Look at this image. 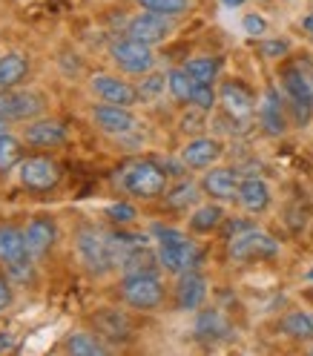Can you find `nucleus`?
<instances>
[{
  "label": "nucleus",
  "mask_w": 313,
  "mask_h": 356,
  "mask_svg": "<svg viewBox=\"0 0 313 356\" xmlns=\"http://www.w3.org/2000/svg\"><path fill=\"white\" fill-rule=\"evenodd\" d=\"M282 89L287 101L294 104L299 121H310V113H313V81L299 70V66H284L282 70Z\"/></svg>",
  "instance_id": "obj_7"
},
{
  "label": "nucleus",
  "mask_w": 313,
  "mask_h": 356,
  "mask_svg": "<svg viewBox=\"0 0 313 356\" xmlns=\"http://www.w3.org/2000/svg\"><path fill=\"white\" fill-rule=\"evenodd\" d=\"M95 327L104 333L106 339H115V342L129 337V319L124 314H118V310H98Z\"/></svg>",
  "instance_id": "obj_24"
},
{
  "label": "nucleus",
  "mask_w": 313,
  "mask_h": 356,
  "mask_svg": "<svg viewBox=\"0 0 313 356\" xmlns=\"http://www.w3.org/2000/svg\"><path fill=\"white\" fill-rule=\"evenodd\" d=\"M32 147H58L66 138V129L61 121H35L26 127V136H24Z\"/></svg>",
  "instance_id": "obj_22"
},
{
  "label": "nucleus",
  "mask_w": 313,
  "mask_h": 356,
  "mask_svg": "<svg viewBox=\"0 0 313 356\" xmlns=\"http://www.w3.org/2000/svg\"><path fill=\"white\" fill-rule=\"evenodd\" d=\"M239 204L248 213H264L271 207V187L262 178H244L239 184Z\"/></svg>",
  "instance_id": "obj_19"
},
{
  "label": "nucleus",
  "mask_w": 313,
  "mask_h": 356,
  "mask_svg": "<svg viewBox=\"0 0 313 356\" xmlns=\"http://www.w3.org/2000/svg\"><path fill=\"white\" fill-rule=\"evenodd\" d=\"M24 161V147L9 132H0V172L12 170L15 164Z\"/></svg>",
  "instance_id": "obj_29"
},
{
  "label": "nucleus",
  "mask_w": 313,
  "mask_h": 356,
  "mask_svg": "<svg viewBox=\"0 0 313 356\" xmlns=\"http://www.w3.org/2000/svg\"><path fill=\"white\" fill-rule=\"evenodd\" d=\"M184 70L195 83H213L218 75V60L216 58H190L184 63Z\"/></svg>",
  "instance_id": "obj_30"
},
{
  "label": "nucleus",
  "mask_w": 313,
  "mask_h": 356,
  "mask_svg": "<svg viewBox=\"0 0 313 356\" xmlns=\"http://www.w3.org/2000/svg\"><path fill=\"white\" fill-rule=\"evenodd\" d=\"M26 256H29L26 236L20 233L17 227H12V225H0V261L12 264V261L26 259Z\"/></svg>",
  "instance_id": "obj_21"
},
{
  "label": "nucleus",
  "mask_w": 313,
  "mask_h": 356,
  "mask_svg": "<svg viewBox=\"0 0 313 356\" xmlns=\"http://www.w3.org/2000/svg\"><path fill=\"white\" fill-rule=\"evenodd\" d=\"M78 256L86 264V270L106 273L113 270V250H109V238L95 230H81L78 233Z\"/></svg>",
  "instance_id": "obj_8"
},
{
  "label": "nucleus",
  "mask_w": 313,
  "mask_h": 356,
  "mask_svg": "<svg viewBox=\"0 0 313 356\" xmlns=\"http://www.w3.org/2000/svg\"><path fill=\"white\" fill-rule=\"evenodd\" d=\"M66 350L72 356H101L106 353V345H101L98 337H89V333H72L70 342H66Z\"/></svg>",
  "instance_id": "obj_31"
},
{
  "label": "nucleus",
  "mask_w": 313,
  "mask_h": 356,
  "mask_svg": "<svg viewBox=\"0 0 313 356\" xmlns=\"http://www.w3.org/2000/svg\"><path fill=\"white\" fill-rule=\"evenodd\" d=\"M218 159H221V141H216V138H193L182 149V161L190 170H207Z\"/></svg>",
  "instance_id": "obj_16"
},
{
  "label": "nucleus",
  "mask_w": 313,
  "mask_h": 356,
  "mask_svg": "<svg viewBox=\"0 0 313 356\" xmlns=\"http://www.w3.org/2000/svg\"><path fill=\"white\" fill-rule=\"evenodd\" d=\"M282 330L287 333L290 339L307 342V339H313V316L305 314V310H294V314H287L282 319Z\"/></svg>",
  "instance_id": "obj_25"
},
{
  "label": "nucleus",
  "mask_w": 313,
  "mask_h": 356,
  "mask_svg": "<svg viewBox=\"0 0 313 356\" xmlns=\"http://www.w3.org/2000/svg\"><path fill=\"white\" fill-rule=\"evenodd\" d=\"M26 250L29 256H43L55 244V225L52 218H35L26 227Z\"/></svg>",
  "instance_id": "obj_20"
},
{
  "label": "nucleus",
  "mask_w": 313,
  "mask_h": 356,
  "mask_svg": "<svg viewBox=\"0 0 313 356\" xmlns=\"http://www.w3.org/2000/svg\"><path fill=\"white\" fill-rule=\"evenodd\" d=\"M109 55L118 63V70L129 72V75H147L155 63V55H152V47L150 43H141L136 38H121L109 47Z\"/></svg>",
  "instance_id": "obj_5"
},
{
  "label": "nucleus",
  "mask_w": 313,
  "mask_h": 356,
  "mask_svg": "<svg viewBox=\"0 0 313 356\" xmlns=\"http://www.w3.org/2000/svg\"><path fill=\"white\" fill-rule=\"evenodd\" d=\"M127 35L155 47V43H161V40H167L172 35V20H170V15H159V12H147L144 9V15H136L129 20Z\"/></svg>",
  "instance_id": "obj_10"
},
{
  "label": "nucleus",
  "mask_w": 313,
  "mask_h": 356,
  "mask_svg": "<svg viewBox=\"0 0 313 356\" xmlns=\"http://www.w3.org/2000/svg\"><path fill=\"white\" fill-rule=\"evenodd\" d=\"M43 109V98L24 89H0V115L6 121H26Z\"/></svg>",
  "instance_id": "obj_11"
},
{
  "label": "nucleus",
  "mask_w": 313,
  "mask_h": 356,
  "mask_svg": "<svg viewBox=\"0 0 313 356\" xmlns=\"http://www.w3.org/2000/svg\"><path fill=\"white\" fill-rule=\"evenodd\" d=\"M190 104H193V106H198V109H204V113H210V109H213V104H216L213 83H195Z\"/></svg>",
  "instance_id": "obj_35"
},
{
  "label": "nucleus",
  "mask_w": 313,
  "mask_h": 356,
  "mask_svg": "<svg viewBox=\"0 0 313 356\" xmlns=\"http://www.w3.org/2000/svg\"><path fill=\"white\" fill-rule=\"evenodd\" d=\"M138 6L147 12H159V15H182L190 9V0H138Z\"/></svg>",
  "instance_id": "obj_32"
},
{
  "label": "nucleus",
  "mask_w": 313,
  "mask_h": 356,
  "mask_svg": "<svg viewBox=\"0 0 313 356\" xmlns=\"http://www.w3.org/2000/svg\"><path fill=\"white\" fill-rule=\"evenodd\" d=\"M302 29H305V32H310V35H313V15H307V17H305V20H302Z\"/></svg>",
  "instance_id": "obj_43"
},
{
  "label": "nucleus",
  "mask_w": 313,
  "mask_h": 356,
  "mask_svg": "<svg viewBox=\"0 0 313 356\" xmlns=\"http://www.w3.org/2000/svg\"><path fill=\"white\" fill-rule=\"evenodd\" d=\"M109 250H113V264L124 276L132 273H155L161 267L159 250L150 248L147 236H132V233H115L109 236Z\"/></svg>",
  "instance_id": "obj_1"
},
{
  "label": "nucleus",
  "mask_w": 313,
  "mask_h": 356,
  "mask_svg": "<svg viewBox=\"0 0 313 356\" xmlns=\"http://www.w3.org/2000/svg\"><path fill=\"white\" fill-rule=\"evenodd\" d=\"M241 26H244V32H248L250 38H262L264 29H267V24H264V17H262V15H244Z\"/></svg>",
  "instance_id": "obj_37"
},
{
  "label": "nucleus",
  "mask_w": 313,
  "mask_h": 356,
  "mask_svg": "<svg viewBox=\"0 0 313 356\" xmlns=\"http://www.w3.org/2000/svg\"><path fill=\"white\" fill-rule=\"evenodd\" d=\"M259 49H262V55H264V58H271V60H276V58L287 55V49H290V43H287V40H262V43H259Z\"/></svg>",
  "instance_id": "obj_36"
},
{
  "label": "nucleus",
  "mask_w": 313,
  "mask_h": 356,
  "mask_svg": "<svg viewBox=\"0 0 313 356\" xmlns=\"http://www.w3.org/2000/svg\"><path fill=\"white\" fill-rule=\"evenodd\" d=\"M167 89V78L164 75H159V72H152V75H147L144 81H141V86H138V98L141 101H155L161 92Z\"/></svg>",
  "instance_id": "obj_34"
},
{
  "label": "nucleus",
  "mask_w": 313,
  "mask_h": 356,
  "mask_svg": "<svg viewBox=\"0 0 313 356\" xmlns=\"http://www.w3.org/2000/svg\"><path fill=\"white\" fill-rule=\"evenodd\" d=\"M227 9H239V6H244V0H221Z\"/></svg>",
  "instance_id": "obj_44"
},
{
  "label": "nucleus",
  "mask_w": 313,
  "mask_h": 356,
  "mask_svg": "<svg viewBox=\"0 0 313 356\" xmlns=\"http://www.w3.org/2000/svg\"><path fill=\"white\" fill-rule=\"evenodd\" d=\"M218 101H221V106H225V113H227L230 118H236V121L250 118V115H253V109H256L253 95H250L239 81H227L225 86H221Z\"/></svg>",
  "instance_id": "obj_14"
},
{
  "label": "nucleus",
  "mask_w": 313,
  "mask_h": 356,
  "mask_svg": "<svg viewBox=\"0 0 313 356\" xmlns=\"http://www.w3.org/2000/svg\"><path fill=\"white\" fill-rule=\"evenodd\" d=\"M259 121H262V129L267 132V136H282V132L287 129L284 109H282V101H279L276 89H267L264 92V101L259 106Z\"/></svg>",
  "instance_id": "obj_18"
},
{
  "label": "nucleus",
  "mask_w": 313,
  "mask_h": 356,
  "mask_svg": "<svg viewBox=\"0 0 313 356\" xmlns=\"http://www.w3.org/2000/svg\"><path fill=\"white\" fill-rule=\"evenodd\" d=\"M310 353H313V348H310Z\"/></svg>",
  "instance_id": "obj_47"
},
{
  "label": "nucleus",
  "mask_w": 313,
  "mask_h": 356,
  "mask_svg": "<svg viewBox=\"0 0 313 356\" xmlns=\"http://www.w3.org/2000/svg\"><path fill=\"white\" fill-rule=\"evenodd\" d=\"M0 132H6V118L0 115Z\"/></svg>",
  "instance_id": "obj_45"
},
{
  "label": "nucleus",
  "mask_w": 313,
  "mask_h": 356,
  "mask_svg": "<svg viewBox=\"0 0 313 356\" xmlns=\"http://www.w3.org/2000/svg\"><path fill=\"white\" fill-rule=\"evenodd\" d=\"M155 236H159V259L161 267L170 273H187L198 264V248L178 230H164V227H155Z\"/></svg>",
  "instance_id": "obj_2"
},
{
  "label": "nucleus",
  "mask_w": 313,
  "mask_h": 356,
  "mask_svg": "<svg viewBox=\"0 0 313 356\" xmlns=\"http://www.w3.org/2000/svg\"><path fill=\"white\" fill-rule=\"evenodd\" d=\"M201 115H204V109H198V106H195V115H193V113L184 115L182 129H184V132H201V127H204V118H201Z\"/></svg>",
  "instance_id": "obj_40"
},
{
  "label": "nucleus",
  "mask_w": 313,
  "mask_h": 356,
  "mask_svg": "<svg viewBox=\"0 0 313 356\" xmlns=\"http://www.w3.org/2000/svg\"><path fill=\"white\" fill-rule=\"evenodd\" d=\"M221 218H225V213H221L218 204H204L190 216V230L193 233H213L221 225Z\"/></svg>",
  "instance_id": "obj_27"
},
{
  "label": "nucleus",
  "mask_w": 313,
  "mask_h": 356,
  "mask_svg": "<svg viewBox=\"0 0 313 356\" xmlns=\"http://www.w3.org/2000/svg\"><path fill=\"white\" fill-rule=\"evenodd\" d=\"M175 296H178V307H182V310H198L201 302L207 299V282H204V276H198L193 270L182 273L178 287H175Z\"/></svg>",
  "instance_id": "obj_17"
},
{
  "label": "nucleus",
  "mask_w": 313,
  "mask_h": 356,
  "mask_svg": "<svg viewBox=\"0 0 313 356\" xmlns=\"http://www.w3.org/2000/svg\"><path fill=\"white\" fill-rule=\"evenodd\" d=\"M121 187L136 198H159L167 187V172L152 161H132L121 172Z\"/></svg>",
  "instance_id": "obj_3"
},
{
  "label": "nucleus",
  "mask_w": 313,
  "mask_h": 356,
  "mask_svg": "<svg viewBox=\"0 0 313 356\" xmlns=\"http://www.w3.org/2000/svg\"><path fill=\"white\" fill-rule=\"evenodd\" d=\"M9 305H12V291H9V284L0 279V314H3Z\"/></svg>",
  "instance_id": "obj_41"
},
{
  "label": "nucleus",
  "mask_w": 313,
  "mask_h": 356,
  "mask_svg": "<svg viewBox=\"0 0 313 356\" xmlns=\"http://www.w3.org/2000/svg\"><path fill=\"white\" fill-rule=\"evenodd\" d=\"M201 190L210 198H216V202H233V198H239V178L233 170L218 167L201 178Z\"/></svg>",
  "instance_id": "obj_15"
},
{
  "label": "nucleus",
  "mask_w": 313,
  "mask_h": 356,
  "mask_svg": "<svg viewBox=\"0 0 313 356\" xmlns=\"http://www.w3.org/2000/svg\"><path fill=\"white\" fill-rule=\"evenodd\" d=\"M195 333H198V339H221L227 333V322L221 319L218 310H204L195 319Z\"/></svg>",
  "instance_id": "obj_26"
},
{
  "label": "nucleus",
  "mask_w": 313,
  "mask_h": 356,
  "mask_svg": "<svg viewBox=\"0 0 313 356\" xmlns=\"http://www.w3.org/2000/svg\"><path fill=\"white\" fill-rule=\"evenodd\" d=\"M29 72V60L20 52H6L0 55V89H12L15 83H20Z\"/></svg>",
  "instance_id": "obj_23"
},
{
  "label": "nucleus",
  "mask_w": 313,
  "mask_h": 356,
  "mask_svg": "<svg viewBox=\"0 0 313 356\" xmlns=\"http://www.w3.org/2000/svg\"><path fill=\"white\" fill-rule=\"evenodd\" d=\"M6 270H9V276H12V279L26 282V279L32 276V264H29V259H17V261H12V264L6 267Z\"/></svg>",
  "instance_id": "obj_38"
},
{
  "label": "nucleus",
  "mask_w": 313,
  "mask_h": 356,
  "mask_svg": "<svg viewBox=\"0 0 313 356\" xmlns=\"http://www.w3.org/2000/svg\"><path fill=\"white\" fill-rule=\"evenodd\" d=\"M276 253H279V241L253 227L233 236L230 241V256L236 261H262V259H273Z\"/></svg>",
  "instance_id": "obj_6"
},
{
  "label": "nucleus",
  "mask_w": 313,
  "mask_h": 356,
  "mask_svg": "<svg viewBox=\"0 0 313 356\" xmlns=\"http://www.w3.org/2000/svg\"><path fill=\"white\" fill-rule=\"evenodd\" d=\"M121 299L136 310H152L164 302V284L155 273H132L121 282Z\"/></svg>",
  "instance_id": "obj_4"
},
{
  "label": "nucleus",
  "mask_w": 313,
  "mask_h": 356,
  "mask_svg": "<svg viewBox=\"0 0 313 356\" xmlns=\"http://www.w3.org/2000/svg\"><path fill=\"white\" fill-rule=\"evenodd\" d=\"M93 118L95 124L109 132V136H127V132H136L138 129V118L129 113L127 106H118V104H101L93 109Z\"/></svg>",
  "instance_id": "obj_12"
},
{
  "label": "nucleus",
  "mask_w": 313,
  "mask_h": 356,
  "mask_svg": "<svg viewBox=\"0 0 313 356\" xmlns=\"http://www.w3.org/2000/svg\"><path fill=\"white\" fill-rule=\"evenodd\" d=\"M310 81H313V75H310Z\"/></svg>",
  "instance_id": "obj_48"
},
{
  "label": "nucleus",
  "mask_w": 313,
  "mask_h": 356,
  "mask_svg": "<svg viewBox=\"0 0 313 356\" xmlns=\"http://www.w3.org/2000/svg\"><path fill=\"white\" fill-rule=\"evenodd\" d=\"M198 198V187L195 184H190V181H182L175 190H170L167 193V207H172V210H182V207H190L193 202Z\"/></svg>",
  "instance_id": "obj_33"
},
{
  "label": "nucleus",
  "mask_w": 313,
  "mask_h": 356,
  "mask_svg": "<svg viewBox=\"0 0 313 356\" xmlns=\"http://www.w3.org/2000/svg\"><path fill=\"white\" fill-rule=\"evenodd\" d=\"M17 175L20 184L29 190H52L61 181V170L52 159H43V155H32L17 164Z\"/></svg>",
  "instance_id": "obj_9"
},
{
  "label": "nucleus",
  "mask_w": 313,
  "mask_h": 356,
  "mask_svg": "<svg viewBox=\"0 0 313 356\" xmlns=\"http://www.w3.org/2000/svg\"><path fill=\"white\" fill-rule=\"evenodd\" d=\"M12 348H15V345H12V339L0 333V353H3V350H12Z\"/></svg>",
  "instance_id": "obj_42"
},
{
  "label": "nucleus",
  "mask_w": 313,
  "mask_h": 356,
  "mask_svg": "<svg viewBox=\"0 0 313 356\" xmlns=\"http://www.w3.org/2000/svg\"><path fill=\"white\" fill-rule=\"evenodd\" d=\"M93 92L106 101V104H118V106H132L138 101V89H132L127 81L115 75H95L93 78Z\"/></svg>",
  "instance_id": "obj_13"
},
{
  "label": "nucleus",
  "mask_w": 313,
  "mask_h": 356,
  "mask_svg": "<svg viewBox=\"0 0 313 356\" xmlns=\"http://www.w3.org/2000/svg\"><path fill=\"white\" fill-rule=\"evenodd\" d=\"M167 89H170V95L175 101H182V104H190L193 98V89H195V81L190 78L187 70H172L167 75Z\"/></svg>",
  "instance_id": "obj_28"
},
{
  "label": "nucleus",
  "mask_w": 313,
  "mask_h": 356,
  "mask_svg": "<svg viewBox=\"0 0 313 356\" xmlns=\"http://www.w3.org/2000/svg\"><path fill=\"white\" fill-rule=\"evenodd\" d=\"M307 279H310V282H313V267H310V270H307Z\"/></svg>",
  "instance_id": "obj_46"
},
{
  "label": "nucleus",
  "mask_w": 313,
  "mask_h": 356,
  "mask_svg": "<svg viewBox=\"0 0 313 356\" xmlns=\"http://www.w3.org/2000/svg\"><path fill=\"white\" fill-rule=\"evenodd\" d=\"M106 216L113 221H132V218H136V207H132V204H109Z\"/></svg>",
  "instance_id": "obj_39"
}]
</instances>
